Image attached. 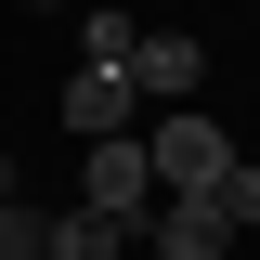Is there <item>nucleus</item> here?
<instances>
[{
	"label": "nucleus",
	"instance_id": "obj_1",
	"mask_svg": "<svg viewBox=\"0 0 260 260\" xmlns=\"http://www.w3.org/2000/svg\"><path fill=\"white\" fill-rule=\"evenodd\" d=\"M143 169H156V195H208V182L234 169V130L182 104V117H156V130H143Z\"/></svg>",
	"mask_w": 260,
	"mask_h": 260
},
{
	"label": "nucleus",
	"instance_id": "obj_2",
	"mask_svg": "<svg viewBox=\"0 0 260 260\" xmlns=\"http://www.w3.org/2000/svg\"><path fill=\"white\" fill-rule=\"evenodd\" d=\"M143 247L156 260H221L234 221H221V195H156V208H143Z\"/></svg>",
	"mask_w": 260,
	"mask_h": 260
},
{
	"label": "nucleus",
	"instance_id": "obj_3",
	"mask_svg": "<svg viewBox=\"0 0 260 260\" xmlns=\"http://www.w3.org/2000/svg\"><path fill=\"white\" fill-rule=\"evenodd\" d=\"M65 130H78V143H117L130 130V65H78V78H65V104H52Z\"/></svg>",
	"mask_w": 260,
	"mask_h": 260
},
{
	"label": "nucleus",
	"instance_id": "obj_4",
	"mask_svg": "<svg viewBox=\"0 0 260 260\" xmlns=\"http://www.w3.org/2000/svg\"><path fill=\"white\" fill-rule=\"evenodd\" d=\"M78 208H117V221H143V208H156V169H143V143H91V195H78Z\"/></svg>",
	"mask_w": 260,
	"mask_h": 260
},
{
	"label": "nucleus",
	"instance_id": "obj_5",
	"mask_svg": "<svg viewBox=\"0 0 260 260\" xmlns=\"http://www.w3.org/2000/svg\"><path fill=\"white\" fill-rule=\"evenodd\" d=\"M195 78H208V52H195V39H169V26H156V39H130V91H156V104H182Z\"/></svg>",
	"mask_w": 260,
	"mask_h": 260
},
{
	"label": "nucleus",
	"instance_id": "obj_6",
	"mask_svg": "<svg viewBox=\"0 0 260 260\" xmlns=\"http://www.w3.org/2000/svg\"><path fill=\"white\" fill-rule=\"evenodd\" d=\"M143 247V221H117V208H65L52 221V260H130Z\"/></svg>",
	"mask_w": 260,
	"mask_h": 260
},
{
	"label": "nucleus",
	"instance_id": "obj_7",
	"mask_svg": "<svg viewBox=\"0 0 260 260\" xmlns=\"http://www.w3.org/2000/svg\"><path fill=\"white\" fill-rule=\"evenodd\" d=\"M0 260H52V208H26V195H0Z\"/></svg>",
	"mask_w": 260,
	"mask_h": 260
},
{
	"label": "nucleus",
	"instance_id": "obj_8",
	"mask_svg": "<svg viewBox=\"0 0 260 260\" xmlns=\"http://www.w3.org/2000/svg\"><path fill=\"white\" fill-rule=\"evenodd\" d=\"M208 195H221V221H247V234H260V169H247V156H234V169H221Z\"/></svg>",
	"mask_w": 260,
	"mask_h": 260
},
{
	"label": "nucleus",
	"instance_id": "obj_9",
	"mask_svg": "<svg viewBox=\"0 0 260 260\" xmlns=\"http://www.w3.org/2000/svg\"><path fill=\"white\" fill-rule=\"evenodd\" d=\"M0 195H26V182H13V156H0Z\"/></svg>",
	"mask_w": 260,
	"mask_h": 260
},
{
	"label": "nucleus",
	"instance_id": "obj_10",
	"mask_svg": "<svg viewBox=\"0 0 260 260\" xmlns=\"http://www.w3.org/2000/svg\"><path fill=\"white\" fill-rule=\"evenodd\" d=\"M26 13H52V0H26Z\"/></svg>",
	"mask_w": 260,
	"mask_h": 260
}]
</instances>
